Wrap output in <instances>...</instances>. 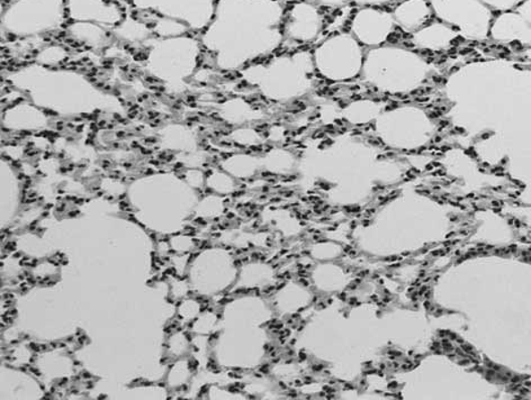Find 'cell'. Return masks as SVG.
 <instances>
[{"instance_id":"1","label":"cell","mask_w":531,"mask_h":400,"mask_svg":"<svg viewBox=\"0 0 531 400\" xmlns=\"http://www.w3.org/2000/svg\"><path fill=\"white\" fill-rule=\"evenodd\" d=\"M284 14L278 0H218L201 44L217 55L218 65L231 55L226 70L243 68L282 46Z\"/></svg>"},{"instance_id":"2","label":"cell","mask_w":531,"mask_h":400,"mask_svg":"<svg viewBox=\"0 0 531 400\" xmlns=\"http://www.w3.org/2000/svg\"><path fill=\"white\" fill-rule=\"evenodd\" d=\"M314 72L313 55L305 50L278 55L269 64L244 70L248 82L274 102H288L306 95L313 85Z\"/></svg>"},{"instance_id":"3","label":"cell","mask_w":531,"mask_h":400,"mask_svg":"<svg viewBox=\"0 0 531 400\" xmlns=\"http://www.w3.org/2000/svg\"><path fill=\"white\" fill-rule=\"evenodd\" d=\"M67 0H14L3 13V29L16 37L52 32L64 25Z\"/></svg>"},{"instance_id":"4","label":"cell","mask_w":531,"mask_h":400,"mask_svg":"<svg viewBox=\"0 0 531 400\" xmlns=\"http://www.w3.org/2000/svg\"><path fill=\"white\" fill-rule=\"evenodd\" d=\"M313 55L315 70L332 82H346L361 76L365 60L362 44L351 33L331 35Z\"/></svg>"},{"instance_id":"5","label":"cell","mask_w":531,"mask_h":400,"mask_svg":"<svg viewBox=\"0 0 531 400\" xmlns=\"http://www.w3.org/2000/svg\"><path fill=\"white\" fill-rule=\"evenodd\" d=\"M218 0H131L135 11L151 12L188 26L204 30L212 21Z\"/></svg>"},{"instance_id":"6","label":"cell","mask_w":531,"mask_h":400,"mask_svg":"<svg viewBox=\"0 0 531 400\" xmlns=\"http://www.w3.org/2000/svg\"><path fill=\"white\" fill-rule=\"evenodd\" d=\"M324 16L317 5L307 0L292 4L285 10L283 20L284 39L307 44L315 41L322 34Z\"/></svg>"},{"instance_id":"7","label":"cell","mask_w":531,"mask_h":400,"mask_svg":"<svg viewBox=\"0 0 531 400\" xmlns=\"http://www.w3.org/2000/svg\"><path fill=\"white\" fill-rule=\"evenodd\" d=\"M392 13L381 7H361L351 20V34L363 47L384 46L395 30Z\"/></svg>"},{"instance_id":"8","label":"cell","mask_w":531,"mask_h":400,"mask_svg":"<svg viewBox=\"0 0 531 400\" xmlns=\"http://www.w3.org/2000/svg\"><path fill=\"white\" fill-rule=\"evenodd\" d=\"M67 13L73 21H88L107 30L117 28L126 17L116 0H67Z\"/></svg>"},{"instance_id":"9","label":"cell","mask_w":531,"mask_h":400,"mask_svg":"<svg viewBox=\"0 0 531 400\" xmlns=\"http://www.w3.org/2000/svg\"><path fill=\"white\" fill-rule=\"evenodd\" d=\"M395 24L407 33H414L427 23L433 15L428 0H405L392 12Z\"/></svg>"},{"instance_id":"10","label":"cell","mask_w":531,"mask_h":400,"mask_svg":"<svg viewBox=\"0 0 531 400\" xmlns=\"http://www.w3.org/2000/svg\"><path fill=\"white\" fill-rule=\"evenodd\" d=\"M453 35V30L450 26L433 23L416 30L412 41L421 47H441L450 42Z\"/></svg>"},{"instance_id":"11","label":"cell","mask_w":531,"mask_h":400,"mask_svg":"<svg viewBox=\"0 0 531 400\" xmlns=\"http://www.w3.org/2000/svg\"><path fill=\"white\" fill-rule=\"evenodd\" d=\"M319 7L331 8V10H339L349 5L353 0H307Z\"/></svg>"},{"instance_id":"12","label":"cell","mask_w":531,"mask_h":400,"mask_svg":"<svg viewBox=\"0 0 531 400\" xmlns=\"http://www.w3.org/2000/svg\"><path fill=\"white\" fill-rule=\"evenodd\" d=\"M482 2L488 4L491 7L497 8L498 11H502L516 6L520 0H482Z\"/></svg>"},{"instance_id":"13","label":"cell","mask_w":531,"mask_h":400,"mask_svg":"<svg viewBox=\"0 0 531 400\" xmlns=\"http://www.w3.org/2000/svg\"><path fill=\"white\" fill-rule=\"evenodd\" d=\"M519 12L521 16L531 23V0H527V2L522 4Z\"/></svg>"},{"instance_id":"14","label":"cell","mask_w":531,"mask_h":400,"mask_svg":"<svg viewBox=\"0 0 531 400\" xmlns=\"http://www.w3.org/2000/svg\"><path fill=\"white\" fill-rule=\"evenodd\" d=\"M15 248H16L15 242H12V243H8L6 245V250H8V251H14Z\"/></svg>"},{"instance_id":"15","label":"cell","mask_w":531,"mask_h":400,"mask_svg":"<svg viewBox=\"0 0 531 400\" xmlns=\"http://www.w3.org/2000/svg\"><path fill=\"white\" fill-rule=\"evenodd\" d=\"M463 350H465V353H471L473 355H475V353H473L472 346L463 345Z\"/></svg>"},{"instance_id":"16","label":"cell","mask_w":531,"mask_h":400,"mask_svg":"<svg viewBox=\"0 0 531 400\" xmlns=\"http://www.w3.org/2000/svg\"><path fill=\"white\" fill-rule=\"evenodd\" d=\"M511 381L513 382V384H517V382L520 381V378L519 377H513Z\"/></svg>"},{"instance_id":"17","label":"cell","mask_w":531,"mask_h":400,"mask_svg":"<svg viewBox=\"0 0 531 400\" xmlns=\"http://www.w3.org/2000/svg\"><path fill=\"white\" fill-rule=\"evenodd\" d=\"M269 368H270L269 366H263V367L261 369V372H269V371H270V370H269Z\"/></svg>"},{"instance_id":"18","label":"cell","mask_w":531,"mask_h":400,"mask_svg":"<svg viewBox=\"0 0 531 400\" xmlns=\"http://www.w3.org/2000/svg\"><path fill=\"white\" fill-rule=\"evenodd\" d=\"M13 297H14V296H13L12 294H5V297H4V298H5V299H10L11 298L12 299Z\"/></svg>"},{"instance_id":"19","label":"cell","mask_w":531,"mask_h":400,"mask_svg":"<svg viewBox=\"0 0 531 400\" xmlns=\"http://www.w3.org/2000/svg\"><path fill=\"white\" fill-rule=\"evenodd\" d=\"M322 368H323L322 366L314 367V370L320 371V370H322Z\"/></svg>"},{"instance_id":"20","label":"cell","mask_w":531,"mask_h":400,"mask_svg":"<svg viewBox=\"0 0 531 400\" xmlns=\"http://www.w3.org/2000/svg\"><path fill=\"white\" fill-rule=\"evenodd\" d=\"M28 280L30 281V284H35V280L34 278H32V277H30V278H28Z\"/></svg>"},{"instance_id":"21","label":"cell","mask_w":531,"mask_h":400,"mask_svg":"<svg viewBox=\"0 0 531 400\" xmlns=\"http://www.w3.org/2000/svg\"><path fill=\"white\" fill-rule=\"evenodd\" d=\"M521 394L522 395L528 394V390H527V389L521 390Z\"/></svg>"},{"instance_id":"22","label":"cell","mask_w":531,"mask_h":400,"mask_svg":"<svg viewBox=\"0 0 531 400\" xmlns=\"http://www.w3.org/2000/svg\"><path fill=\"white\" fill-rule=\"evenodd\" d=\"M168 274L169 275H175V269H169Z\"/></svg>"},{"instance_id":"23","label":"cell","mask_w":531,"mask_h":400,"mask_svg":"<svg viewBox=\"0 0 531 400\" xmlns=\"http://www.w3.org/2000/svg\"><path fill=\"white\" fill-rule=\"evenodd\" d=\"M278 2H282V3H284V2H285V0H278Z\"/></svg>"}]
</instances>
